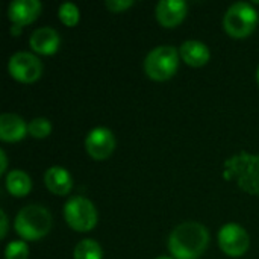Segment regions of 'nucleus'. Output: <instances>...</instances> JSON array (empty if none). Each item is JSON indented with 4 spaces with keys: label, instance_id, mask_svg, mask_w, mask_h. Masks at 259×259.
Segmentation results:
<instances>
[{
    "label": "nucleus",
    "instance_id": "obj_21",
    "mask_svg": "<svg viewBox=\"0 0 259 259\" xmlns=\"http://www.w3.org/2000/svg\"><path fill=\"white\" fill-rule=\"evenodd\" d=\"M105 5L112 12H121V11L131 8L134 5V0H108Z\"/></svg>",
    "mask_w": 259,
    "mask_h": 259
},
{
    "label": "nucleus",
    "instance_id": "obj_11",
    "mask_svg": "<svg viewBox=\"0 0 259 259\" xmlns=\"http://www.w3.org/2000/svg\"><path fill=\"white\" fill-rule=\"evenodd\" d=\"M187 12L188 5L184 0H161L155 8L156 18L164 27H176L184 21Z\"/></svg>",
    "mask_w": 259,
    "mask_h": 259
},
{
    "label": "nucleus",
    "instance_id": "obj_6",
    "mask_svg": "<svg viewBox=\"0 0 259 259\" xmlns=\"http://www.w3.org/2000/svg\"><path fill=\"white\" fill-rule=\"evenodd\" d=\"M64 217L68 226L77 232H90L99 222V214L94 203L82 196H74L65 203Z\"/></svg>",
    "mask_w": 259,
    "mask_h": 259
},
{
    "label": "nucleus",
    "instance_id": "obj_16",
    "mask_svg": "<svg viewBox=\"0 0 259 259\" xmlns=\"http://www.w3.org/2000/svg\"><path fill=\"white\" fill-rule=\"evenodd\" d=\"M6 188L15 197H24L32 190V181L21 170H11L6 175Z\"/></svg>",
    "mask_w": 259,
    "mask_h": 259
},
{
    "label": "nucleus",
    "instance_id": "obj_4",
    "mask_svg": "<svg viewBox=\"0 0 259 259\" xmlns=\"http://www.w3.org/2000/svg\"><path fill=\"white\" fill-rule=\"evenodd\" d=\"M179 55L181 53L173 46L155 47L144 59V71L153 80H167L178 71Z\"/></svg>",
    "mask_w": 259,
    "mask_h": 259
},
{
    "label": "nucleus",
    "instance_id": "obj_24",
    "mask_svg": "<svg viewBox=\"0 0 259 259\" xmlns=\"http://www.w3.org/2000/svg\"><path fill=\"white\" fill-rule=\"evenodd\" d=\"M156 259H173V258H170V256H159V258H156Z\"/></svg>",
    "mask_w": 259,
    "mask_h": 259
},
{
    "label": "nucleus",
    "instance_id": "obj_15",
    "mask_svg": "<svg viewBox=\"0 0 259 259\" xmlns=\"http://www.w3.org/2000/svg\"><path fill=\"white\" fill-rule=\"evenodd\" d=\"M181 58L184 62H187L191 67H202L209 61V49L206 44H203L202 41H196V39H188L185 41L181 49H179Z\"/></svg>",
    "mask_w": 259,
    "mask_h": 259
},
{
    "label": "nucleus",
    "instance_id": "obj_2",
    "mask_svg": "<svg viewBox=\"0 0 259 259\" xmlns=\"http://www.w3.org/2000/svg\"><path fill=\"white\" fill-rule=\"evenodd\" d=\"M225 178L234 179L243 191L259 197V155L240 152L228 158Z\"/></svg>",
    "mask_w": 259,
    "mask_h": 259
},
{
    "label": "nucleus",
    "instance_id": "obj_8",
    "mask_svg": "<svg viewBox=\"0 0 259 259\" xmlns=\"http://www.w3.org/2000/svg\"><path fill=\"white\" fill-rule=\"evenodd\" d=\"M219 246L228 256L238 258L247 252L250 246V238L243 226L237 223H229L225 225L219 232Z\"/></svg>",
    "mask_w": 259,
    "mask_h": 259
},
{
    "label": "nucleus",
    "instance_id": "obj_23",
    "mask_svg": "<svg viewBox=\"0 0 259 259\" xmlns=\"http://www.w3.org/2000/svg\"><path fill=\"white\" fill-rule=\"evenodd\" d=\"M0 159H2V168H0V173L3 175V173L6 171V164H8V159H6V153H5V150H3V149L0 150Z\"/></svg>",
    "mask_w": 259,
    "mask_h": 259
},
{
    "label": "nucleus",
    "instance_id": "obj_10",
    "mask_svg": "<svg viewBox=\"0 0 259 259\" xmlns=\"http://www.w3.org/2000/svg\"><path fill=\"white\" fill-rule=\"evenodd\" d=\"M41 9L42 5L38 0H14L8 6V17L14 23V27L20 29L36 20Z\"/></svg>",
    "mask_w": 259,
    "mask_h": 259
},
{
    "label": "nucleus",
    "instance_id": "obj_1",
    "mask_svg": "<svg viewBox=\"0 0 259 259\" xmlns=\"http://www.w3.org/2000/svg\"><path fill=\"white\" fill-rule=\"evenodd\" d=\"M209 244L208 229L196 222H185L168 237V250L175 259H199Z\"/></svg>",
    "mask_w": 259,
    "mask_h": 259
},
{
    "label": "nucleus",
    "instance_id": "obj_20",
    "mask_svg": "<svg viewBox=\"0 0 259 259\" xmlns=\"http://www.w3.org/2000/svg\"><path fill=\"white\" fill-rule=\"evenodd\" d=\"M29 247L24 241H11L5 249L6 259H27Z\"/></svg>",
    "mask_w": 259,
    "mask_h": 259
},
{
    "label": "nucleus",
    "instance_id": "obj_17",
    "mask_svg": "<svg viewBox=\"0 0 259 259\" xmlns=\"http://www.w3.org/2000/svg\"><path fill=\"white\" fill-rule=\"evenodd\" d=\"M102 256H103V252H102L100 244L91 238H87L77 243V246L74 247V253H73L74 259H102Z\"/></svg>",
    "mask_w": 259,
    "mask_h": 259
},
{
    "label": "nucleus",
    "instance_id": "obj_18",
    "mask_svg": "<svg viewBox=\"0 0 259 259\" xmlns=\"http://www.w3.org/2000/svg\"><path fill=\"white\" fill-rule=\"evenodd\" d=\"M58 14H59L61 21H62L65 26H76L77 21H79V17H80L79 8H77L74 3H70V2L62 3V5L59 6V12H58Z\"/></svg>",
    "mask_w": 259,
    "mask_h": 259
},
{
    "label": "nucleus",
    "instance_id": "obj_7",
    "mask_svg": "<svg viewBox=\"0 0 259 259\" xmlns=\"http://www.w3.org/2000/svg\"><path fill=\"white\" fill-rule=\"evenodd\" d=\"M8 71L14 79L23 83H33L42 74V62L33 53L17 52L9 58Z\"/></svg>",
    "mask_w": 259,
    "mask_h": 259
},
{
    "label": "nucleus",
    "instance_id": "obj_19",
    "mask_svg": "<svg viewBox=\"0 0 259 259\" xmlns=\"http://www.w3.org/2000/svg\"><path fill=\"white\" fill-rule=\"evenodd\" d=\"M27 131L33 138H46L50 135L52 132V123L47 118H33L29 124H27Z\"/></svg>",
    "mask_w": 259,
    "mask_h": 259
},
{
    "label": "nucleus",
    "instance_id": "obj_3",
    "mask_svg": "<svg viewBox=\"0 0 259 259\" xmlns=\"http://www.w3.org/2000/svg\"><path fill=\"white\" fill-rule=\"evenodd\" d=\"M14 228L23 240L35 241L50 232L52 215L41 205H27L17 214Z\"/></svg>",
    "mask_w": 259,
    "mask_h": 259
},
{
    "label": "nucleus",
    "instance_id": "obj_22",
    "mask_svg": "<svg viewBox=\"0 0 259 259\" xmlns=\"http://www.w3.org/2000/svg\"><path fill=\"white\" fill-rule=\"evenodd\" d=\"M0 220H2V231H0V237L2 238H5L6 237V234H8V217H6V212L2 209L0 211Z\"/></svg>",
    "mask_w": 259,
    "mask_h": 259
},
{
    "label": "nucleus",
    "instance_id": "obj_13",
    "mask_svg": "<svg viewBox=\"0 0 259 259\" xmlns=\"http://www.w3.org/2000/svg\"><path fill=\"white\" fill-rule=\"evenodd\" d=\"M29 134L27 124L17 114H2L0 117V138L8 143L20 141Z\"/></svg>",
    "mask_w": 259,
    "mask_h": 259
},
{
    "label": "nucleus",
    "instance_id": "obj_25",
    "mask_svg": "<svg viewBox=\"0 0 259 259\" xmlns=\"http://www.w3.org/2000/svg\"><path fill=\"white\" fill-rule=\"evenodd\" d=\"M256 79H258V83H259V67H258V73H256Z\"/></svg>",
    "mask_w": 259,
    "mask_h": 259
},
{
    "label": "nucleus",
    "instance_id": "obj_5",
    "mask_svg": "<svg viewBox=\"0 0 259 259\" xmlns=\"http://www.w3.org/2000/svg\"><path fill=\"white\" fill-rule=\"evenodd\" d=\"M256 21L258 14L255 8L247 2H237L226 11L223 26L231 36L246 38L255 30Z\"/></svg>",
    "mask_w": 259,
    "mask_h": 259
},
{
    "label": "nucleus",
    "instance_id": "obj_12",
    "mask_svg": "<svg viewBox=\"0 0 259 259\" xmlns=\"http://www.w3.org/2000/svg\"><path fill=\"white\" fill-rule=\"evenodd\" d=\"M61 36L59 33L49 26L38 27L30 35V47L39 55H53L59 49Z\"/></svg>",
    "mask_w": 259,
    "mask_h": 259
},
{
    "label": "nucleus",
    "instance_id": "obj_14",
    "mask_svg": "<svg viewBox=\"0 0 259 259\" xmlns=\"http://www.w3.org/2000/svg\"><path fill=\"white\" fill-rule=\"evenodd\" d=\"M44 184L50 193L56 196H65L73 188V178L64 167H50L44 175Z\"/></svg>",
    "mask_w": 259,
    "mask_h": 259
},
{
    "label": "nucleus",
    "instance_id": "obj_9",
    "mask_svg": "<svg viewBox=\"0 0 259 259\" xmlns=\"http://www.w3.org/2000/svg\"><path fill=\"white\" fill-rule=\"evenodd\" d=\"M85 149L93 159H108L115 149L114 134L108 127H94L85 138Z\"/></svg>",
    "mask_w": 259,
    "mask_h": 259
}]
</instances>
